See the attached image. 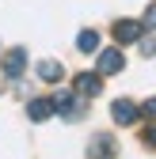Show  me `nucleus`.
<instances>
[{"label": "nucleus", "instance_id": "423d86ee", "mask_svg": "<svg viewBox=\"0 0 156 159\" xmlns=\"http://www.w3.org/2000/svg\"><path fill=\"white\" fill-rule=\"evenodd\" d=\"M72 91H76V95H84V98L99 95V91H103V76H99V72H80V76L72 80Z\"/></svg>", "mask_w": 156, "mask_h": 159}, {"label": "nucleus", "instance_id": "9b49d317", "mask_svg": "<svg viewBox=\"0 0 156 159\" xmlns=\"http://www.w3.org/2000/svg\"><path fill=\"white\" fill-rule=\"evenodd\" d=\"M141 114L149 117V121H156V98H149V102H141Z\"/></svg>", "mask_w": 156, "mask_h": 159}, {"label": "nucleus", "instance_id": "f8f14e48", "mask_svg": "<svg viewBox=\"0 0 156 159\" xmlns=\"http://www.w3.org/2000/svg\"><path fill=\"white\" fill-rule=\"evenodd\" d=\"M141 140H145V144L156 152V125H149V129H145V136H141Z\"/></svg>", "mask_w": 156, "mask_h": 159}, {"label": "nucleus", "instance_id": "6e6552de", "mask_svg": "<svg viewBox=\"0 0 156 159\" xmlns=\"http://www.w3.org/2000/svg\"><path fill=\"white\" fill-rule=\"evenodd\" d=\"M27 117H31V121H50V117H53V102H50V98H31V102H27Z\"/></svg>", "mask_w": 156, "mask_h": 159}, {"label": "nucleus", "instance_id": "1a4fd4ad", "mask_svg": "<svg viewBox=\"0 0 156 159\" xmlns=\"http://www.w3.org/2000/svg\"><path fill=\"white\" fill-rule=\"evenodd\" d=\"M65 76V68L57 61H38V80H46V84H57V80Z\"/></svg>", "mask_w": 156, "mask_h": 159}, {"label": "nucleus", "instance_id": "f03ea898", "mask_svg": "<svg viewBox=\"0 0 156 159\" xmlns=\"http://www.w3.org/2000/svg\"><path fill=\"white\" fill-rule=\"evenodd\" d=\"M95 57H99V68H95L99 76H118V72L126 68V57H122V49H118V46H110V49H99Z\"/></svg>", "mask_w": 156, "mask_h": 159}, {"label": "nucleus", "instance_id": "20e7f679", "mask_svg": "<svg viewBox=\"0 0 156 159\" xmlns=\"http://www.w3.org/2000/svg\"><path fill=\"white\" fill-rule=\"evenodd\" d=\"M141 34H145V27L137 23V19H118V23H114V42H118V46L141 42Z\"/></svg>", "mask_w": 156, "mask_h": 159}, {"label": "nucleus", "instance_id": "f257e3e1", "mask_svg": "<svg viewBox=\"0 0 156 159\" xmlns=\"http://www.w3.org/2000/svg\"><path fill=\"white\" fill-rule=\"evenodd\" d=\"M50 102H53V114H61L65 121H80L84 117V102L76 98V91H57Z\"/></svg>", "mask_w": 156, "mask_h": 159}, {"label": "nucleus", "instance_id": "7ed1b4c3", "mask_svg": "<svg viewBox=\"0 0 156 159\" xmlns=\"http://www.w3.org/2000/svg\"><path fill=\"white\" fill-rule=\"evenodd\" d=\"M110 117H114V125H133L141 117V106L133 98H114L110 102Z\"/></svg>", "mask_w": 156, "mask_h": 159}, {"label": "nucleus", "instance_id": "4468645a", "mask_svg": "<svg viewBox=\"0 0 156 159\" xmlns=\"http://www.w3.org/2000/svg\"><path fill=\"white\" fill-rule=\"evenodd\" d=\"M141 27H145V30H152V27H156V8H149V15H145V23H141Z\"/></svg>", "mask_w": 156, "mask_h": 159}, {"label": "nucleus", "instance_id": "0eeeda50", "mask_svg": "<svg viewBox=\"0 0 156 159\" xmlns=\"http://www.w3.org/2000/svg\"><path fill=\"white\" fill-rule=\"evenodd\" d=\"M118 155V148H114V136L99 133V136H91V144H88V159H114Z\"/></svg>", "mask_w": 156, "mask_h": 159}, {"label": "nucleus", "instance_id": "ddd939ff", "mask_svg": "<svg viewBox=\"0 0 156 159\" xmlns=\"http://www.w3.org/2000/svg\"><path fill=\"white\" fill-rule=\"evenodd\" d=\"M141 53L145 57H156V38H145V42H141Z\"/></svg>", "mask_w": 156, "mask_h": 159}, {"label": "nucleus", "instance_id": "9d476101", "mask_svg": "<svg viewBox=\"0 0 156 159\" xmlns=\"http://www.w3.org/2000/svg\"><path fill=\"white\" fill-rule=\"evenodd\" d=\"M76 49H80V53H95V49H99V34H95V30H80V34H76Z\"/></svg>", "mask_w": 156, "mask_h": 159}, {"label": "nucleus", "instance_id": "39448f33", "mask_svg": "<svg viewBox=\"0 0 156 159\" xmlns=\"http://www.w3.org/2000/svg\"><path fill=\"white\" fill-rule=\"evenodd\" d=\"M23 72H27V49L15 46V49L4 53V76H8V80H19Z\"/></svg>", "mask_w": 156, "mask_h": 159}]
</instances>
